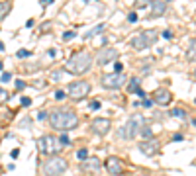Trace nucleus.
<instances>
[{"label": "nucleus", "instance_id": "nucleus-15", "mask_svg": "<svg viewBox=\"0 0 196 176\" xmlns=\"http://www.w3.org/2000/svg\"><path fill=\"white\" fill-rule=\"evenodd\" d=\"M100 166V160L96 157H90V159H84V163L81 164L83 170H96V168Z\"/></svg>", "mask_w": 196, "mask_h": 176}, {"label": "nucleus", "instance_id": "nucleus-46", "mask_svg": "<svg viewBox=\"0 0 196 176\" xmlns=\"http://www.w3.org/2000/svg\"><path fill=\"white\" fill-rule=\"evenodd\" d=\"M84 2H88V0H84Z\"/></svg>", "mask_w": 196, "mask_h": 176}, {"label": "nucleus", "instance_id": "nucleus-42", "mask_svg": "<svg viewBox=\"0 0 196 176\" xmlns=\"http://www.w3.org/2000/svg\"><path fill=\"white\" fill-rule=\"evenodd\" d=\"M135 94H137V96H141V98H145V90H143V88H139Z\"/></svg>", "mask_w": 196, "mask_h": 176}, {"label": "nucleus", "instance_id": "nucleus-5", "mask_svg": "<svg viewBox=\"0 0 196 176\" xmlns=\"http://www.w3.org/2000/svg\"><path fill=\"white\" fill-rule=\"evenodd\" d=\"M67 170V160L61 157H49L45 163H43V172L45 176H59Z\"/></svg>", "mask_w": 196, "mask_h": 176}, {"label": "nucleus", "instance_id": "nucleus-1", "mask_svg": "<svg viewBox=\"0 0 196 176\" xmlns=\"http://www.w3.org/2000/svg\"><path fill=\"white\" fill-rule=\"evenodd\" d=\"M49 125L57 131H71L78 127V115L69 108H57L49 112Z\"/></svg>", "mask_w": 196, "mask_h": 176}, {"label": "nucleus", "instance_id": "nucleus-34", "mask_svg": "<svg viewBox=\"0 0 196 176\" xmlns=\"http://www.w3.org/2000/svg\"><path fill=\"white\" fill-rule=\"evenodd\" d=\"M24 88H26L24 80H16V90H24Z\"/></svg>", "mask_w": 196, "mask_h": 176}, {"label": "nucleus", "instance_id": "nucleus-21", "mask_svg": "<svg viewBox=\"0 0 196 176\" xmlns=\"http://www.w3.org/2000/svg\"><path fill=\"white\" fill-rule=\"evenodd\" d=\"M194 51H196V41H194V39H190V47H188V51H186L188 61H194Z\"/></svg>", "mask_w": 196, "mask_h": 176}, {"label": "nucleus", "instance_id": "nucleus-13", "mask_svg": "<svg viewBox=\"0 0 196 176\" xmlns=\"http://www.w3.org/2000/svg\"><path fill=\"white\" fill-rule=\"evenodd\" d=\"M173 102V92L167 88H157L155 90V104L159 106H169Z\"/></svg>", "mask_w": 196, "mask_h": 176}, {"label": "nucleus", "instance_id": "nucleus-37", "mask_svg": "<svg viewBox=\"0 0 196 176\" xmlns=\"http://www.w3.org/2000/svg\"><path fill=\"white\" fill-rule=\"evenodd\" d=\"M163 37H165V39H171V37H173V32H171V29H165V32H163Z\"/></svg>", "mask_w": 196, "mask_h": 176}, {"label": "nucleus", "instance_id": "nucleus-40", "mask_svg": "<svg viewBox=\"0 0 196 176\" xmlns=\"http://www.w3.org/2000/svg\"><path fill=\"white\" fill-rule=\"evenodd\" d=\"M183 139H184V137H183V135H180V133H177V135H173V141H183Z\"/></svg>", "mask_w": 196, "mask_h": 176}, {"label": "nucleus", "instance_id": "nucleus-14", "mask_svg": "<svg viewBox=\"0 0 196 176\" xmlns=\"http://www.w3.org/2000/svg\"><path fill=\"white\" fill-rule=\"evenodd\" d=\"M165 12H167V2H163V0H151L149 18H161V16H165Z\"/></svg>", "mask_w": 196, "mask_h": 176}, {"label": "nucleus", "instance_id": "nucleus-22", "mask_svg": "<svg viewBox=\"0 0 196 176\" xmlns=\"http://www.w3.org/2000/svg\"><path fill=\"white\" fill-rule=\"evenodd\" d=\"M16 57H20V59H28V57H32V51H28V49H20L18 53H16Z\"/></svg>", "mask_w": 196, "mask_h": 176}, {"label": "nucleus", "instance_id": "nucleus-31", "mask_svg": "<svg viewBox=\"0 0 196 176\" xmlns=\"http://www.w3.org/2000/svg\"><path fill=\"white\" fill-rule=\"evenodd\" d=\"M65 96H67V92H63V90H57L55 92V100H63Z\"/></svg>", "mask_w": 196, "mask_h": 176}, {"label": "nucleus", "instance_id": "nucleus-10", "mask_svg": "<svg viewBox=\"0 0 196 176\" xmlns=\"http://www.w3.org/2000/svg\"><path fill=\"white\" fill-rule=\"evenodd\" d=\"M118 57H120V53L114 47H104V49H100L96 53V63L104 67V65H108V63H114Z\"/></svg>", "mask_w": 196, "mask_h": 176}, {"label": "nucleus", "instance_id": "nucleus-29", "mask_svg": "<svg viewBox=\"0 0 196 176\" xmlns=\"http://www.w3.org/2000/svg\"><path fill=\"white\" fill-rule=\"evenodd\" d=\"M128 22H129V24L137 22V14H135V12H129V14H128Z\"/></svg>", "mask_w": 196, "mask_h": 176}, {"label": "nucleus", "instance_id": "nucleus-35", "mask_svg": "<svg viewBox=\"0 0 196 176\" xmlns=\"http://www.w3.org/2000/svg\"><path fill=\"white\" fill-rule=\"evenodd\" d=\"M139 106H143V108H151V106H153V102H151V100H147V98H143V102H141Z\"/></svg>", "mask_w": 196, "mask_h": 176}, {"label": "nucleus", "instance_id": "nucleus-28", "mask_svg": "<svg viewBox=\"0 0 196 176\" xmlns=\"http://www.w3.org/2000/svg\"><path fill=\"white\" fill-rule=\"evenodd\" d=\"M75 35H77L75 32H65V33H63V39H65V41H69V39L75 37Z\"/></svg>", "mask_w": 196, "mask_h": 176}, {"label": "nucleus", "instance_id": "nucleus-23", "mask_svg": "<svg viewBox=\"0 0 196 176\" xmlns=\"http://www.w3.org/2000/svg\"><path fill=\"white\" fill-rule=\"evenodd\" d=\"M77 159H78V160H84V159H88V151H86V149H81V151H77Z\"/></svg>", "mask_w": 196, "mask_h": 176}, {"label": "nucleus", "instance_id": "nucleus-38", "mask_svg": "<svg viewBox=\"0 0 196 176\" xmlns=\"http://www.w3.org/2000/svg\"><path fill=\"white\" fill-rule=\"evenodd\" d=\"M114 71H116V72H122V71H124V65H122V63H116V65H114Z\"/></svg>", "mask_w": 196, "mask_h": 176}, {"label": "nucleus", "instance_id": "nucleus-43", "mask_svg": "<svg viewBox=\"0 0 196 176\" xmlns=\"http://www.w3.org/2000/svg\"><path fill=\"white\" fill-rule=\"evenodd\" d=\"M51 2H53V0H39L41 6H47V4H51Z\"/></svg>", "mask_w": 196, "mask_h": 176}, {"label": "nucleus", "instance_id": "nucleus-30", "mask_svg": "<svg viewBox=\"0 0 196 176\" xmlns=\"http://www.w3.org/2000/svg\"><path fill=\"white\" fill-rule=\"evenodd\" d=\"M151 2V0H135V6L137 8H143V6H147Z\"/></svg>", "mask_w": 196, "mask_h": 176}, {"label": "nucleus", "instance_id": "nucleus-41", "mask_svg": "<svg viewBox=\"0 0 196 176\" xmlns=\"http://www.w3.org/2000/svg\"><path fill=\"white\" fill-rule=\"evenodd\" d=\"M10 155H12L14 159H18V157H20V149H14V151L10 153Z\"/></svg>", "mask_w": 196, "mask_h": 176}, {"label": "nucleus", "instance_id": "nucleus-9", "mask_svg": "<svg viewBox=\"0 0 196 176\" xmlns=\"http://www.w3.org/2000/svg\"><path fill=\"white\" fill-rule=\"evenodd\" d=\"M106 170L112 176H122L124 170H126V164H124V160H122L120 157H108L106 159Z\"/></svg>", "mask_w": 196, "mask_h": 176}, {"label": "nucleus", "instance_id": "nucleus-32", "mask_svg": "<svg viewBox=\"0 0 196 176\" xmlns=\"http://www.w3.org/2000/svg\"><path fill=\"white\" fill-rule=\"evenodd\" d=\"M90 110H92V112H94V110H100V102L98 100H94V102H90V106H88Z\"/></svg>", "mask_w": 196, "mask_h": 176}, {"label": "nucleus", "instance_id": "nucleus-19", "mask_svg": "<svg viewBox=\"0 0 196 176\" xmlns=\"http://www.w3.org/2000/svg\"><path fill=\"white\" fill-rule=\"evenodd\" d=\"M10 8H12L10 2H6V0H4V2H0V20H4L6 16H8V14H10Z\"/></svg>", "mask_w": 196, "mask_h": 176}, {"label": "nucleus", "instance_id": "nucleus-2", "mask_svg": "<svg viewBox=\"0 0 196 176\" xmlns=\"http://www.w3.org/2000/svg\"><path fill=\"white\" fill-rule=\"evenodd\" d=\"M90 65H92V57L88 51H78V53H73V57L65 63V72L81 76L90 69Z\"/></svg>", "mask_w": 196, "mask_h": 176}, {"label": "nucleus", "instance_id": "nucleus-33", "mask_svg": "<svg viewBox=\"0 0 196 176\" xmlns=\"http://www.w3.org/2000/svg\"><path fill=\"white\" fill-rule=\"evenodd\" d=\"M0 80H2V82H8V80H12V75L10 72H4V75L0 76Z\"/></svg>", "mask_w": 196, "mask_h": 176}, {"label": "nucleus", "instance_id": "nucleus-24", "mask_svg": "<svg viewBox=\"0 0 196 176\" xmlns=\"http://www.w3.org/2000/svg\"><path fill=\"white\" fill-rule=\"evenodd\" d=\"M59 143H61L63 147H67V145L71 143V141H69V137H67V135H65V131H63V135H59Z\"/></svg>", "mask_w": 196, "mask_h": 176}, {"label": "nucleus", "instance_id": "nucleus-18", "mask_svg": "<svg viewBox=\"0 0 196 176\" xmlns=\"http://www.w3.org/2000/svg\"><path fill=\"white\" fill-rule=\"evenodd\" d=\"M106 29V26L104 24H98L96 27H92V29H88V32L84 33V39H90V37H94V35H98V33H102Z\"/></svg>", "mask_w": 196, "mask_h": 176}, {"label": "nucleus", "instance_id": "nucleus-39", "mask_svg": "<svg viewBox=\"0 0 196 176\" xmlns=\"http://www.w3.org/2000/svg\"><path fill=\"white\" fill-rule=\"evenodd\" d=\"M33 26H35V20H33V18H32V20H28V22H26V27H28V29H32Z\"/></svg>", "mask_w": 196, "mask_h": 176}, {"label": "nucleus", "instance_id": "nucleus-4", "mask_svg": "<svg viewBox=\"0 0 196 176\" xmlns=\"http://www.w3.org/2000/svg\"><path fill=\"white\" fill-rule=\"evenodd\" d=\"M145 123V117H141V115H133L132 120H128L124 125L120 127V131H118V135H120V139L122 141H132V139H135V135H137V131H139V127Z\"/></svg>", "mask_w": 196, "mask_h": 176}, {"label": "nucleus", "instance_id": "nucleus-6", "mask_svg": "<svg viewBox=\"0 0 196 176\" xmlns=\"http://www.w3.org/2000/svg\"><path fill=\"white\" fill-rule=\"evenodd\" d=\"M67 94L73 98V100H83L90 94V82L86 80H75L67 86Z\"/></svg>", "mask_w": 196, "mask_h": 176}, {"label": "nucleus", "instance_id": "nucleus-44", "mask_svg": "<svg viewBox=\"0 0 196 176\" xmlns=\"http://www.w3.org/2000/svg\"><path fill=\"white\" fill-rule=\"evenodd\" d=\"M2 67H4V65H2V61H0V71H2Z\"/></svg>", "mask_w": 196, "mask_h": 176}, {"label": "nucleus", "instance_id": "nucleus-20", "mask_svg": "<svg viewBox=\"0 0 196 176\" xmlns=\"http://www.w3.org/2000/svg\"><path fill=\"white\" fill-rule=\"evenodd\" d=\"M169 115H171V117H180V120H186V117H188V114L184 112V110H178V108L171 110V112H169Z\"/></svg>", "mask_w": 196, "mask_h": 176}, {"label": "nucleus", "instance_id": "nucleus-45", "mask_svg": "<svg viewBox=\"0 0 196 176\" xmlns=\"http://www.w3.org/2000/svg\"><path fill=\"white\" fill-rule=\"evenodd\" d=\"M163 2H171V0H163Z\"/></svg>", "mask_w": 196, "mask_h": 176}, {"label": "nucleus", "instance_id": "nucleus-36", "mask_svg": "<svg viewBox=\"0 0 196 176\" xmlns=\"http://www.w3.org/2000/svg\"><path fill=\"white\" fill-rule=\"evenodd\" d=\"M47 115H49V114L45 112V110H41V112L38 114V120H41V121H43V120H47Z\"/></svg>", "mask_w": 196, "mask_h": 176}, {"label": "nucleus", "instance_id": "nucleus-17", "mask_svg": "<svg viewBox=\"0 0 196 176\" xmlns=\"http://www.w3.org/2000/svg\"><path fill=\"white\" fill-rule=\"evenodd\" d=\"M137 135H141L143 141H147V139H153V129H151L149 125H145V123H143V125L139 127V131H137Z\"/></svg>", "mask_w": 196, "mask_h": 176}, {"label": "nucleus", "instance_id": "nucleus-8", "mask_svg": "<svg viewBox=\"0 0 196 176\" xmlns=\"http://www.w3.org/2000/svg\"><path fill=\"white\" fill-rule=\"evenodd\" d=\"M38 149H39V153H43V155H53V153L61 151V143L55 141L51 135H43V137L38 139Z\"/></svg>", "mask_w": 196, "mask_h": 176}, {"label": "nucleus", "instance_id": "nucleus-7", "mask_svg": "<svg viewBox=\"0 0 196 176\" xmlns=\"http://www.w3.org/2000/svg\"><path fill=\"white\" fill-rule=\"evenodd\" d=\"M102 88L106 90H116V88H122L126 84V75H122V72H108V75L102 76Z\"/></svg>", "mask_w": 196, "mask_h": 176}, {"label": "nucleus", "instance_id": "nucleus-11", "mask_svg": "<svg viewBox=\"0 0 196 176\" xmlns=\"http://www.w3.org/2000/svg\"><path fill=\"white\" fill-rule=\"evenodd\" d=\"M139 151L143 153L145 157H155L157 153H159V141H155V139L141 141V143H139Z\"/></svg>", "mask_w": 196, "mask_h": 176}, {"label": "nucleus", "instance_id": "nucleus-25", "mask_svg": "<svg viewBox=\"0 0 196 176\" xmlns=\"http://www.w3.org/2000/svg\"><path fill=\"white\" fill-rule=\"evenodd\" d=\"M65 75V71H53V75H51V80H61V76Z\"/></svg>", "mask_w": 196, "mask_h": 176}, {"label": "nucleus", "instance_id": "nucleus-12", "mask_svg": "<svg viewBox=\"0 0 196 176\" xmlns=\"http://www.w3.org/2000/svg\"><path fill=\"white\" fill-rule=\"evenodd\" d=\"M110 120H106V117H94L92 121V131L96 135H106L108 131H110Z\"/></svg>", "mask_w": 196, "mask_h": 176}, {"label": "nucleus", "instance_id": "nucleus-16", "mask_svg": "<svg viewBox=\"0 0 196 176\" xmlns=\"http://www.w3.org/2000/svg\"><path fill=\"white\" fill-rule=\"evenodd\" d=\"M141 88V80H139V76H133V78H129V82H128V92H132V94H135L137 90Z\"/></svg>", "mask_w": 196, "mask_h": 176}, {"label": "nucleus", "instance_id": "nucleus-3", "mask_svg": "<svg viewBox=\"0 0 196 176\" xmlns=\"http://www.w3.org/2000/svg\"><path fill=\"white\" fill-rule=\"evenodd\" d=\"M159 39V33L155 29H145V32L133 35L129 39V45H132L135 51H143V49H149L151 45H155V41Z\"/></svg>", "mask_w": 196, "mask_h": 176}, {"label": "nucleus", "instance_id": "nucleus-26", "mask_svg": "<svg viewBox=\"0 0 196 176\" xmlns=\"http://www.w3.org/2000/svg\"><path fill=\"white\" fill-rule=\"evenodd\" d=\"M10 98V94L8 92H6L4 90V88H0V102H6V100H8Z\"/></svg>", "mask_w": 196, "mask_h": 176}, {"label": "nucleus", "instance_id": "nucleus-27", "mask_svg": "<svg viewBox=\"0 0 196 176\" xmlns=\"http://www.w3.org/2000/svg\"><path fill=\"white\" fill-rule=\"evenodd\" d=\"M20 102H22V106H24V108H30L32 106V98H28V96H24Z\"/></svg>", "mask_w": 196, "mask_h": 176}]
</instances>
